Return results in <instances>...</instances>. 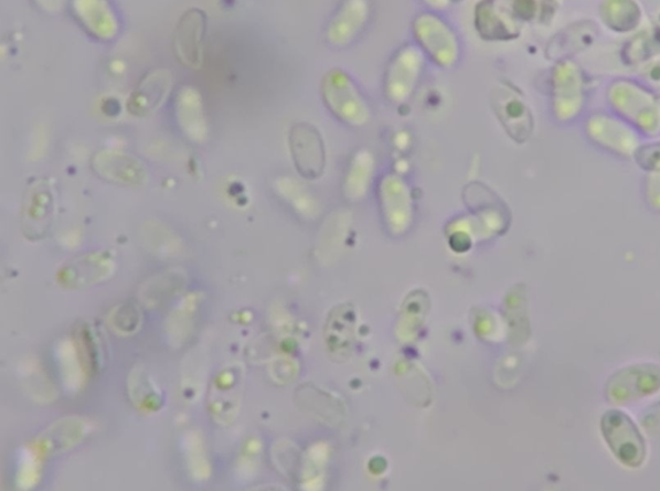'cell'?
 Here are the masks:
<instances>
[{
	"instance_id": "cell-1",
	"label": "cell",
	"mask_w": 660,
	"mask_h": 491,
	"mask_svg": "<svg viewBox=\"0 0 660 491\" xmlns=\"http://www.w3.org/2000/svg\"><path fill=\"white\" fill-rule=\"evenodd\" d=\"M322 99L334 117L350 127H364L371 120V109L350 76L333 68L321 83Z\"/></svg>"
},
{
	"instance_id": "cell-2",
	"label": "cell",
	"mask_w": 660,
	"mask_h": 491,
	"mask_svg": "<svg viewBox=\"0 0 660 491\" xmlns=\"http://www.w3.org/2000/svg\"><path fill=\"white\" fill-rule=\"evenodd\" d=\"M602 433L613 455L626 467L637 468L647 458L645 442L639 427L624 412H606L602 418Z\"/></svg>"
},
{
	"instance_id": "cell-3",
	"label": "cell",
	"mask_w": 660,
	"mask_h": 491,
	"mask_svg": "<svg viewBox=\"0 0 660 491\" xmlns=\"http://www.w3.org/2000/svg\"><path fill=\"white\" fill-rule=\"evenodd\" d=\"M288 140L297 172L309 180L321 178L327 167V151L318 128L310 122H296Z\"/></svg>"
},
{
	"instance_id": "cell-4",
	"label": "cell",
	"mask_w": 660,
	"mask_h": 491,
	"mask_svg": "<svg viewBox=\"0 0 660 491\" xmlns=\"http://www.w3.org/2000/svg\"><path fill=\"white\" fill-rule=\"evenodd\" d=\"M413 32L422 49L437 65H456L459 56L457 36L441 19L432 13H422L414 20Z\"/></svg>"
},
{
	"instance_id": "cell-5",
	"label": "cell",
	"mask_w": 660,
	"mask_h": 491,
	"mask_svg": "<svg viewBox=\"0 0 660 491\" xmlns=\"http://www.w3.org/2000/svg\"><path fill=\"white\" fill-rule=\"evenodd\" d=\"M424 66V55L414 45H406L391 61L385 81V92L391 103L396 105L409 102L417 87Z\"/></svg>"
},
{
	"instance_id": "cell-6",
	"label": "cell",
	"mask_w": 660,
	"mask_h": 491,
	"mask_svg": "<svg viewBox=\"0 0 660 491\" xmlns=\"http://www.w3.org/2000/svg\"><path fill=\"white\" fill-rule=\"evenodd\" d=\"M660 388V370L656 365L628 366L614 374L606 386V395L617 404L656 394Z\"/></svg>"
},
{
	"instance_id": "cell-7",
	"label": "cell",
	"mask_w": 660,
	"mask_h": 491,
	"mask_svg": "<svg viewBox=\"0 0 660 491\" xmlns=\"http://www.w3.org/2000/svg\"><path fill=\"white\" fill-rule=\"evenodd\" d=\"M368 0H343L326 29V40L333 47H347L356 40L370 20Z\"/></svg>"
},
{
	"instance_id": "cell-8",
	"label": "cell",
	"mask_w": 660,
	"mask_h": 491,
	"mask_svg": "<svg viewBox=\"0 0 660 491\" xmlns=\"http://www.w3.org/2000/svg\"><path fill=\"white\" fill-rule=\"evenodd\" d=\"M205 17L201 10H190L183 14L174 30V55L189 67L203 64Z\"/></svg>"
},
{
	"instance_id": "cell-9",
	"label": "cell",
	"mask_w": 660,
	"mask_h": 491,
	"mask_svg": "<svg viewBox=\"0 0 660 491\" xmlns=\"http://www.w3.org/2000/svg\"><path fill=\"white\" fill-rule=\"evenodd\" d=\"M494 111L513 140L525 142L533 132V118L523 99L509 88L497 92L493 99Z\"/></svg>"
},
{
	"instance_id": "cell-10",
	"label": "cell",
	"mask_w": 660,
	"mask_h": 491,
	"mask_svg": "<svg viewBox=\"0 0 660 491\" xmlns=\"http://www.w3.org/2000/svg\"><path fill=\"white\" fill-rule=\"evenodd\" d=\"M172 88V75L168 71H156L145 76L128 102L134 115H149L163 104Z\"/></svg>"
},
{
	"instance_id": "cell-11",
	"label": "cell",
	"mask_w": 660,
	"mask_h": 491,
	"mask_svg": "<svg viewBox=\"0 0 660 491\" xmlns=\"http://www.w3.org/2000/svg\"><path fill=\"white\" fill-rule=\"evenodd\" d=\"M174 114L183 134L194 142H202L209 134L205 126L204 111L201 96L190 87L179 90L174 102Z\"/></svg>"
},
{
	"instance_id": "cell-12",
	"label": "cell",
	"mask_w": 660,
	"mask_h": 491,
	"mask_svg": "<svg viewBox=\"0 0 660 491\" xmlns=\"http://www.w3.org/2000/svg\"><path fill=\"white\" fill-rule=\"evenodd\" d=\"M475 26L482 40L510 41L517 36V29L497 7L496 0H481L475 9Z\"/></svg>"
},
{
	"instance_id": "cell-13",
	"label": "cell",
	"mask_w": 660,
	"mask_h": 491,
	"mask_svg": "<svg viewBox=\"0 0 660 491\" xmlns=\"http://www.w3.org/2000/svg\"><path fill=\"white\" fill-rule=\"evenodd\" d=\"M75 12L88 32L102 40H110L118 32L117 20L105 0H75Z\"/></svg>"
},
{
	"instance_id": "cell-14",
	"label": "cell",
	"mask_w": 660,
	"mask_h": 491,
	"mask_svg": "<svg viewBox=\"0 0 660 491\" xmlns=\"http://www.w3.org/2000/svg\"><path fill=\"white\" fill-rule=\"evenodd\" d=\"M595 32L594 25L587 24V22L575 25L574 29H566L565 32L556 35V42H552L550 53L555 58L574 55V53L587 49L594 42Z\"/></svg>"
},
{
	"instance_id": "cell-15",
	"label": "cell",
	"mask_w": 660,
	"mask_h": 491,
	"mask_svg": "<svg viewBox=\"0 0 660 491\" xmlns=\"http://www.w3.org/2000/svg\"><path fill=\"white\" fill-rule=\"evenodd\" d=\"M374 157L368 150H360L352 158L348 168L347 180H344V188L354 195L365 193L368 186L374 174Z\"/></svg>"
},
{
	"instance_id": "cell-16",
	"label": "cell",
	"mask_w": 660,
	"mask_h": 491,
	"mask_svg": "<svg viewBox=\"0 0 660 491\" xmlns=\"http://www.w3.org/2000/svg\"><path fill=\"white\" fill-rule=\"evenodd\" d=\"M658 51H660V35L658 33L642 34L627 44L624 56L627 64H639L640 61L656 55Z\"/></svg>"
},
{
	"instance_id": "cell-17",
	"label": "cell",
	"mask_w": 660,
	"mask_h": 491,
	"mask_svg": "<svg viewBox=\"0 0 660 491\" xmlns=\"http://www.w3.org/2000/svg\"><path fill=\"white\" fill-rule=\"evenodd\" d=\"M637 163L645 170L660 171V143L645 146L637 151Z\"/></svg>"
},
{
	"instance_id": "cell-18",
	"label": "cell",
	"mask_w": 660,
	"mask_h": 491,
	"mask_svg": "<svg viewBox=\"0 0 660 491\" xmlns=\"http://www.w3.org/2000/svg\"><path fill=\"white\" fill-rule=\"evenodd\" d=\"M642 425L648 431L660 433V403L651 406L649 412L645 414Z\"/></svg>"
},
{
	"instance_id": "cell-19",
	"label": "cell",
	"mask_w": 660,
	"mask_h": 491,
	"mask_svg": "<svg viewBox=\"0 0 660 491\" xmlns=\"http://www.w3.org/2000/svg\"><path fill=\"white\" fill-rule=\"evenodd\" d=\"M425 4L432 7L434 10L447 9L450 0H422Z\"/></svg>"
},
{
	"instance_id": "cell-20",
	"label": "cell",
	"mask_w": 660,
	"mask_h": 491,
	"mask_svg": "<svg viewBox=\"0 0 660 491\" xmlns=\"http://www.w3.org/2000/svg\"><path fill=\"white\" fill-rule=\"evenodd\" d=\"M451 2H464V0H451Z\"/></svg>"
}]
</instances>
